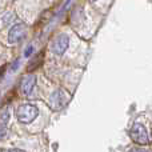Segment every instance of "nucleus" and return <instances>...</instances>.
<instances>
[{
	"label": "nucleus",
	"instance_id": "nucleus-7",
	"mask_svg": "<svg viewBox=\"0 0 152 152\" xmlns=\"http://www.w3.org/2000/svg\"><path fill=\"white\" fill-rule=\"evenodd\" d=\"M8 120H10V110L4 108V110L0 112V140L4 139L5 135H7Z\"/></svg>",
	"mask_w": 152,
	"mask_h": 152
},
{
	"label": "nucleus",
	"instance_id": "nucleus-9",
	"mask_svg": "<svg viewBox=\"0 0 152 152\" xmlns=\"http://www.w3.org/2000/svg\"><path fill=\"white\" fill-rule=\"evenodd\" d=\"M15 19V13L12 12H7L4 13V16H3V23L5 24V26H10V23Z\"/></svg>",
	"mask_w": 152,
	"mask_h": 152
},
{
	"label": "nucleus",
	"instance_id": "nucleus-2",
	"mask_svg": "<svg viewBox=\"0 0 152 152\" xmlns=\"http://www.w3.org/2000/svg\"><path fill=\"white\" fill-rule=\"evenodd\" d=\"M68 103V96L63 89H56L51 94L50 99H48V105L52 108L53 111H60Z\"/></svg>",
	"mask_w": 152,
	"mask_h": 152
},
{
	"label": "nucleus",
	"instance_id": "nucleus-12",
	"mask_svg": "<svg viewBox=\"0 0 152 152\" xmlns=\"http://www.w3.org/2000/svg\"><path fill=\"white\" fill-rule=\"evenodd\" d=\"M4 71H5V67H1V68H0V79H1V76L4 75Z\"/></svg>",
	"mask_w": 152,
	"mask_h": 152
},
{
	"label": "nucleus",
	"instance_id": "nucleus-8",
	"mask_svg": "<svg viewBox=\"0 0 152 152\" xmlns=\"http://www.w3.org/2000/svg\"><path fill=\"white\" fill-rule=\"evenodd\" d=\"M43 52H40L39 55H36L34 59H32L31 61L28 63V66H27V71L28 72H32V71H35V69H37L40 66H42V63H43Z\"/></svg>",
	"mask_w": 152,
	"mask_h": 152
},
{
	"label": "nucleus",
	"instance_id": "nucleus-14",
	"mask_svg": "<svg viewBox=\"0 0 152 152\" xmlns=\"http://www.w3.org/2000/svg\"><path fill=\"white\" fill-rule=\"evenodd\" d=\"M91 1H96V0H91Z\"/></svg>",
	"mask_w": 152,
	"mask_h": 152
},
{
	"label": "nucleus",
	"instance_id": "nucleus-13",
	"mask_svg": "<svg viewBox=\"0 0 152 152\" xmlns=\"http://www.w3.org/2000/svg\"><path fill=\"white\" fill-rule=\"evenodd\" d=\"M8 152H24V151H21V150H18V148H13V150H10Z\"/></svg>",
	"mask_w": 152,
	"mask_h": 152
},
{
	"label": "nucleus",
	"instance_id": "nucleus-6",
	"mask_svg": "<svg viewBox=\"0 0 152 152\" xmlns=\"http://www.w3.org/2000/svg\"><path fill=\"white\" fill-rule=\"evenodd\" d=\"M35 86H36V76L32 75V74H28L26 75L23 79H21V83H20V91L23 95L28 96V95L32 94L34 91Z\"/></svg>",
	"mask_w": 152,
	"mask_h": 152
},
{
	"label": "nucleus",
	"instance_id": "nucleus-11",
	"mask_svg": "<svg viewBox=\"0 0 152 152\" xmlns=\"http://www.w3.org/2000/svg\"><path fill=\"white\" fill-rule=\"evenodd\" d=\"M129 152H148V151L144 150V148H132Z\"/></svg>",
	"mask_w": 152,
	"mask_h": 152
},
{
	"label": "nucleus",
	"instance_id": "nucleus-3",
	"mask_svg": "<svg viewBox=\"0 0 152 152\" xmlns=\"http://www.w3.org/2000/svg\"><path fill=\"white\" fill-rule=\"evenodd\" d=\"M68 45H69V39L66 34H60L52 40L51 43V52L53 55H58L61 56L67 50H68Z\"/></svg>",
	"mask_w": 152,
	"mask_h": 152
},
{
	"label": "nucleus",
	"instance_id": "nucleus-4",
	"mask_svg": "<svg viewBox=\"0 0 152 152\" xmlns=\"http://www.w3.org/2000/svg\"><path fill=\"white\" fill-rule=\"evenodd\" d=\"M129 135H131L132 140H134L135 143H137V144H148V134L143 124L135 123L134 126L131 127Z\"/></svg>",
	"mask_w": 152,
	"mask_h": 152
},
{
	"label": "nucleus",
	"instance_id": "nucleus-5",
	"mask_svg": "<svg viewBox=\"0 0 152 152\" xmlns=\"http://www.w3.org/2000/svg\"><path fill=\"white\" fill-rule=\"evenodd\" d=\"M26 31H27V26L24 23H18L15 26H12L10 32H8V42L11 44L20 42L24 37V35H26Z\"/></svg>",
	"mask_w": 152,
	"mask_h": 152
},
{
	"label": "nucleus",
	"instance_id": "nucleus-1",
	"mask_svg": "<svg viewBox=\"0 0 152 152\" xmlns=\"http://www.w3.org/2000/svg\"><path fill=\"white\" fill-rule=\"evenodd\" d=\"M37 115H39V110L34 104H21L16 110V118L23 124L32 123L37 118Z\"/></svg>",
	"mask_w": 152,
	"mask_h": 152
},
{
	"label": "nucleus",
	"instance_id": "nucleus-10",
	"mask_svg": "<svg viewBox=\"0 0 152 152\" xmlns=\"http://www.w3.org/2000/svg\"><path fill=\"white\" fill-rule=\"evenodd\" d=\"M32 52H34V47H32V45H29V47L27 48V51H26V53H24V55H26V56H29Z\"/></svg>",
	"mask_w": 152,
	"mask_h": 152
}]
</instances>
